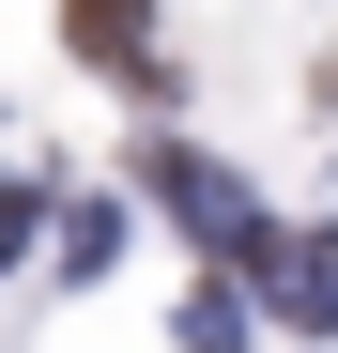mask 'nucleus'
Listing matches in <instances>:
<instances>
[{
	"mask_svg": "<svg viewBox=\"0 0 338 353\" xmlns=\"http://www.w3.org/2000/svg\"><path fill=\"white\" fill-rule=\"evenodd\" d=\"M169 338H185V353H246V292H231V276H200V292H185V323H169Z\"/></svg>",
	"mask_w": 338,
	"mask_h": 353,
	"instance_id": "20e7f679",
	"label": "nucleus"
},
{
	"mask_svg": "<svg viewBox=\"0 0 338 353\" xmlns=\"http://www.w3.org/2000/svg\"><path fill=\"white\" fill-rule=\"evenodd\" d=\"M62 46H77V62H108L139 108H169V62H154V0H62Z\"/></svg>",
	"mask_w": 338,
	"mask_h": 353,
	"instance_id": "f03ea898",
	"label": "nucleus"
},
{
	"mask_svg": "<svg viewBox=\"0 0 338 353\" xmlns=\"http://www.w3.org/2000/svg\"><path fill=\"white\" fill-rule=\"evenodd\" d=\"M261 307L292 338H338V230H277L261 246Z\"/></svg>",
	"mask_w": 338,
	"mask_h": 353,
	"instance_id": "7ed1b4c3",
	"label": "nucleus"
},
{
	"mask_svg": "<svg viewBox=\"0 0 338 353\" xmlns=\"http://www.w3.org/2000/svg\"><path fill=\"white\" fill-rule=\"evenodd\" d=\"M62 261H77V276L123 261V200H62Z\"/></svg>",
	"mask_w": 338,
	"mask_h": 353,
	"instance_id": "39448f33",
	"label": "nucleus"
},
{
	"mask_svg": "<svg viewBox=\"0 0 338 353\" xmlns=\"http://www.w3.org/2000/svg\"><path fill=\"white\" fill-rule=\"evenodd\" d=\"M139 185L169 200V230H185V246L215 261V276H261V246H277V215L231 185V169H215V154H185V139H154L139 154Z\"/></svg>",
	"mask_w": 338,
	"mask_h": 353,
	"instance_id": "f257e3e1",
	"label": "nucleus"
},
{
	"mask_svg": "<svg viewBox=\"0 0 338 353\" xmlns=\"http://www.w3.org/2000/svg\"><path fill=\"white\" fill-rule=\"evenodd\" d=\"M31 230H46V200H31V185H0V261H31Z\"/></svg>",
	"mask_w": 338,
	"mask_h": 353,
	"instance_id": "423d86ee",
	"label": "nucleus"
}]
</instances>
